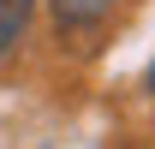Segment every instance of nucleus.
Here are the masks:
<instances>
[{"label": "nucleus", "mask_w": 155, "mask_h": 149, "mask_svg": "<svg viewBox=\"0 0 155 149\" xmlns=\"http://www.w3.org/2000/svg\"><path fill=\"white\" fill-rule=\"evenodd\" d=\"M30 12H36V0H0V60L12 54L30 30Z\"/></svg>", "instance_id": "f257e3e1"}, {"label": "nucleus", "mask_w": 155, "mask_h": 149, "mask_svg": "<svg viewBox=\"0 0 155 149\" xmlns=\"http://www.w3.org/2000/svg\"><path fill=\"white\" fill-rule=\"evenodd\" d=\"M107 6H114V0H54V12H60V24H66V30H84V24H96Z\"/></svg>", "instance_id": "f03ea898"}, {"label": "nucleus", "mask_w": 155, "mask_h": 149, "mask_svg": "<svg viewBox=\"0 0 155 149\" xmlns=\"http://www.w3.org/2000/svg\"><path fill=\"white\" fill-rule=\"evenodd\" d=\"M149 90H155V72H149Z\"/></svg>", "instance_id": "7ed1b4c3"}]
</instances>
